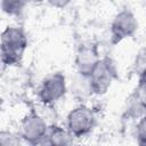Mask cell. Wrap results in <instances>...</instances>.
Listing matches in <instances>:
<instances>
[{
    "label": "cell",
    "instance_id": "7a4b0ae2",
    "mask_svg": "<svg viewBox=\"0 0 146 146\" xmlns=\"http://www.w3.org/2000/svg\"><path fill=\"white\" fill-rule=\"evenodd\" d=\"M116 76L117 73L114 62L110 57H102L88 75L91 94L98 96L106 94Z\"/></svg>",
    "mask_w": 146,
    "mask_h": 146
},
{
    "label": "cell",
    "instance_id": "52a82bcc",
    "mask_svg": "<svg viewBox=\"0 0 146 146\" xmlns=\"http://www.w3.org/2000/svg\"><path fill=\"white\" fill-rule=\"evenodd\" d=\"M102 57L98 54L97 46L95 44H84L79 48L75 55V67L79 74L89 75L96 64L99 62Z\"/></svg>",
    "mask_w": 146,
    "mask_h": 146
},
{
    "label": "cell",
    "instance_id": "9c48e42d",
    "mask_svg": "<svg viewBox=\"0 0 146 146\" xmlns=\"http://www.w3.org/2000/svg\"><path fill=\"white\" fill-rule=\"evenodd\" d=\"M29 0H1V7L8 16H19Z\"/></svg>",
    "mask_w": 146,
    "mask_h": 146
},
{
    "label": "cell",
    "instance_id": "5b68a950",
    "mask_svg": "<svg viewBox=\"0 0 146 146\" xmlns=\"http://www.w3.org/2000/svg\"><path fill=\"white\" fill-rule=\"evenodd\" d=\"M67 91L66 78L63 73L56 72L46 76L38 90V98L44 106H51L60 100Z\"/></svg>",
    "mask_w": 146,
    "mask_h": 146
},
{
    "label": "cell",
    "instance_id": "8fae6325",
    "mask_svg": "<svg viewBox=\"0 0 146 146\" xmlns=\"http://www.w3.org/2000/svg\"><path fill=\"white\" fill-rule=\"evenodd\" d=\"M138 76H139V82H138L135 96L146 106V70L141 72Z\"/></svg>",
    "mask_w": 146,
    "mask_h": 146
},
{
    "label": "cell",
    "instance_id": "ba28073f",
    "mask_svg": "<svg viewBox=\"0 0 146 146\" xmlns=\"http://www.w3.org/2000/svg\"><path fill=\"white\" fill-rule=\"evenodd\" d=\"M73 138L67 128L64 129L60 125L50 124L41 145H68L73 143Z\"/></svg>",
    "mask_w": 146,
    "mask_h": 146
},
{
    "label": "cell",
    "instance_id": "7c38bea8",
    "mask_svg": "<svg viewBox=\"0 0 146 146\" xmlns=\"http://www.w3.org/2000/svg\"><path fill=\"white\" fill-rule=\"evenodd\" d=\"M133 70L138 75L146 70V47L139 50V52L136 55L133 62Z\"/></svg>",
    "mask_w": 146,
    "mask_h": 146
},
{
    "label": "cell",
    "instance_id": "3957f363",
    "mask_svg": "<svg viewBox=\"0 0 146 146\" xmlns=\"http://www.w3.org/2000/svg\"><path fill=\"white\" fill-rule=\"evenodd\" d=\"M96 122L95 112L87 105H79L67 114L66 128L74 138H82L94 130Z\"/></svg>",
    "mask_w": 146,
    "mask_h": 146
},
{
    "label": "cell",
    "instance_id": "30bf717a",
    "mask_svg": "<svg viewBox=\"0 0 146 146\" xmlns=\"http://www.w3.org/2000/svg\"><path fill=\"white\" fill-rule=\"evenodd\" d=\"M136 138L138 144L146 145V113L138 119L136 125Z\"/></svg>",
    "mask_w": 146,
    "mask_h": 146
},
{
    "label": "cell",
    "instance_id": "4fadbf2b",
    "mask_svg": "<svg viewBox=\"0 0 146 146\" xmlns=\"http://www.w3.org/2000/svg\"><path fill=\"white\" fill-rule=\"evenodd\" d=\"M19 140L23 141L19 133H18V137L14 136L9 131H1V133H0V144L1 145H6V146L7 145H17L19 143Z\"/></svg>",
    "mask_w": 146,
    "mask_h": 146
},
{
    "label": "cell",
    "instance_id": "5bb4252c",
    "mask_svg": "<svg viewBox=\"0 0 146 146\" xmlns=\"http://www.w3.org/2000/svg\"><path fill=\"white\" fill-rule=\"evenodd\" d=\"M51 7L57 8V9H63L65 7H67L73 0H46Z\"/></svg>",
    "mask_w": 146,
    "mask_h": 146
},
{
    "label": "cell",
    "instance_id": "9a60e30c",
    "mask_svg": "<svg viewBox=\"0 0 146 146\" xmlns=\"http://www.w3.org/2000/svg\"><path fill=\"white\" fill-rule=\"evenodd\" d=\"M42 0H29V3H39L41 2Z\"/></svg>",
    "mask_w": 146,
    "mask_h": 146
},
{
    "label": "cell",
    "instance_id": "8992f818",
    "mask_svg": "<svg viewBox=\"0 0 146 146\" xmlns=\"http://www.w3.org/2000/svg\"><path fill=\"white\" fill-rule=\"evenodd\" d=\"M138 30V21L132 11L123 9L119 11L112 19L110 26L111 42L117 44L121 41L131 38Z\"/></svg>",
    "mask_w": 146,
    "mask_h": 146
},
{
    "label": "cell",
    "instance_id": "277c9868",
    "mask_svg": "<svg viewBox=\"0 0 146 146\" xmlns=\"http://www.w3.org/2000/svg\"><path fill=\"white\" fill-rule=\"evenodd\" d=\"M49 124L46 119L35 111L27 113L21 121L19 136L24 143L31 145H41Z\"/></svg>",
    "mask_w": 146,
    "mask_h": 146
},
{
    "label": "cell",
    "instance_id": "6da1fadb",
    "mask_svg": "<svg viewBox=\"0 0 146 146\" xmlns=\"http://www.w3.org/2000/svg\"><path fill=\"white\" fill-rule=\"evenodd\" d=\"M27 48V36L19 26H7L1 35V62L6 66L18 65Z\"/></svg>",
    "mask_w": 146,
    "mask_h": 146
}]
</instances>
